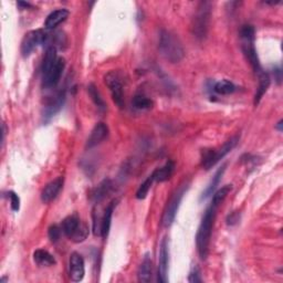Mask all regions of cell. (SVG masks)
<instances>
[{"instance_id": "9c48e42d", "label": "cell", "mask_w": 283, "mask_h": 283, "mask_svg": "<svg viewBox=\"0 0 283 283\" xmlns=\"http://www.w3.org/2000/svg\"><path fill=\"white\" fill-rule=\"evenodd\" d=\"M66 68V60L63 58H58L54 66L50 69V71L42 77V83L45 89H52L60 82L62 73Z\"/></svg>"}, {"instance_id": "4dcf8cb0", "label": "cell", "mask_w": 283, "mask_h": 283, "mask_svg": "<svg viewBox=\"0 0 283 283\" xmlns=\"http://www.w3.org/2000/svg\"><path fill=\"white\" fill-rule=\"evenodd\" d=\"M188 281L190 283H197L201 282V276H200V270L197 265H194L193 269L190 270V273L188 276Z\"/></svg>"}, {"instance_id": "5b68a950", "label": "cell", "mask_w": 283, "mask_h": 283, "mask_svg": "<svg viewBox=\"0 0 283 283\" xmlns=\"http://www.w3.org/2000/svg\"><path fill=\"white\" fill-rule=\"evenodd\" d=\"M210 17H211L210 3H207V2L200 3L197 8V13H196L194 17L193 26H192V30L195 38H197L198 40H203L206 38L208 29H209Z\"/></svg>"}, {"instance_id": "7c38bea8", "label": "cell", "mask_w": 283, "mask_h": 283, "mask_svg": "<svg viewBox=\"0 0 283 283\" xmlns=\"http://www.w3.org/2000/svg\"><path fill=\"white\" fill-rule=\"evenodd\" d=\"M65 102H66V91L63 90L58 92V93L48 102L47 105H45L43 111V119L45 121H49L50 119L53 118L54 115L63 107Z\"/></svg>"}, {"instance_id": "2e32d148", "label": "cell", "mask_w": 283, "mask_h": 283, "mask_svg": "<svg viewBox=\"0 0 283 283\" xmlns=\"http://www.w3.org/2000/svg\"><path fill=\"white\" fill-rule=\"evenodd\" d=\"M69 17V11L67 9H58L52 11V13L47 17V19L44 21V27L48 30H52L55 27L62 24L63 21H66Z\"/></svg>"}, {"instance_id": "8fae6325", "label": "cell", "mask_w": 283, "mask_h": 283, "mask_svg": "<svg viewBox=\"0 0 283 283\" xmlns=\"http://www.w3.org/2000/svg\"><path fill=\"white\" fill-rule=\"evenodd\" d=\"M85 274L84 260L78 252H72L70 256V278L74 282L82 281Z\"/></svg>"}, {"instance_id": "603a6c76", "label": "cell", "mask_w": 283, "mask_h": 283, "mask_svg": "<svg viewBox=\"0 0 283 283\" xmlns=\"http://www.w3.org/2000/svg\"><path fill=\"white\" fill-rule=\"evenodd\" d=\"M56 60H58L56 48H54V47L47 48V51H45V54H44L43 61H42V67H41L42 77L45 76V74L50 71V69L54 66Z\"/></svg>"}, {"instance_id": "ffe728a7", "label": "cell", "mask_w": 283, "mask_h": 283, "mask_svg": "<svg viewBox=\"0 0 283 283\" xmlns=\"http://www.w3.org/2000/svg\"><path fill=\"white\" fill-rule=\"evenodd\" d=\"M258 76V80H259V85H258V89H257V93L255 95V105H258L261 101L262 96L265 94V92L268 91L269 86H270V77L269 74L265 72V71H261L260 73L257 74Z\"/></svg>"}, {"instance_id": "f1b7e54d", "label": "cell", "mask_w": 283, "mask_h": 283, "mask_svg": "<svg viewBox=\"0 0 283 283\" xmlns=\"http://www.w3.org/2000/svg\"><path fill=\"white\" fill-rule=\"evenodd\" d=\"M61 232H62V229L59 226H56V224H52L48 230V236H49L50 241L53 242V244H55L56 241H59L60 237H61Z\"/></svg>"}, {"instance_id": "30bf717a", "label": "cell", "mask_w": 283, "mask_h": 283, "mask_svg": "<svg viewBox=\"0 0 283 283\" xmlns=\"http://www.w3.org/2000/svg\"><path fill=\"white\" fill-rule=\"evenodd\" d=\"M168 262H169V249H168V240L164 238L161 240L160 249H159V261H158V278L157 280L161 283H166L168 281Z\"/></svg>"}, {"instance_id": "d4e9b609", "label": "cell", "mask_w": 283, "mask_h": 283, "mask_svg": "<svg viewBox=\"0 0 283 283\" xmlns=\"http://www.w3.org/2000/svg\"><path fill=\"white\" fill-rule=\"evenodd\" d=\"M88 92H89V95L91 96L92 101L94 102L96 107L99 108V111H100V112H104V111H105V109H106V104H105V102H104V100L101 97L100 92L97 91L96 86H95L93 83L89 84V86H88Z\"/></svg>"}, {"instance_id": "277c9868", "label": "cell", "mask_w": 283, "mask_h": 283, "mask_svg": "<svg viewBox=\"0 0 283 283\" xmlns=\"http://www.w3.org/2000/svg\"><path fill=\"white\" fill-rule=\"evenodd\" d=\"M62 233L65 234L69 239L72 240L73 242H82L84 241L89 236V227L85 223L81 222L80 218L78 215H71L67 217L65 220L62 221L61 224Z\"/></svg>"}, {"instance_id": "cb8c5ba5", "label": "cell", "mask_w": 283, "mask_h": 283, "mask_svg": "<svg viewBox=\"0 0 283 283\" xmlns=\"http://www.w3.org/2000/svg\"><path fill=\"white\" fill-rule=\"evenodd\" d=\"M236 90H237L236 85L228 80H221L213 85V91H215L217 94H221V95L233 94Z\"/></svg>"}, {"instance_id": "9a60e30c", "label": "cell", "mask_w": 283, "mask_h": 283, "mask_svg": "<svg viewBox=\"0 0 283 283\" xmlns=\"http://www.w3.org/2000/svg\"><path fill=\"white\" fill-rule=\"evenodd\" d=\"M113 188V184L111 182V180H106L102 181L97 186H95L93 189L90 192V200L93 201L94 204H99L101 203L102 200H104L106 198V196L111 193V190Z\"/></svg>"}, {"instance_id": "7402d4cb", "label": "cell", "mask_w": 283, "mask_h": 283, "mask_svg": "<svg viewBox=\"0 0 283 283\" xmlns=\"http://www.w3.org/2000/svg\"><path fill=\"white\" fill-rule=\"evenodd\" d=\"M226 167H227V165L224 164L216 172V174H215V176L212 177L210 184L208 185V187L205 189V192L203 193V196H201V199H206V198L209 197V196L213 195V193H215L217 186H218L219 183H220V181H221V177L223 175L224 171H226Z\"/></svg>"}, {"instance_id": "5bb4252c", "label": "cell", "mask_w": 283, "mask_h": 283, "mask_svg": "<svg viewBox=\"0 0 283 283\" xmlns=\"http://www.w3.org/2000/svg\"><path fill=\"white\" fill-rule=\"evenodd\" d=\"M108 135V128L105 123H97L93 130L91 131V134L86 141L85 147L88 149L93 148L101 144Z\"/></svg>"}, {"instance_id": "1f68e13d", "label": "cell", "mask_w": 283, "mask_h": 283, "mask_svg": "<svg viewBox=\"0 0 283 283\" xmlns=\"http://www.w3.org/2000/svg\"><path fill=\"white\" fill-rule=\"evenodd\" d=\"M240 220V213L238 211H234L227 217V224L229 226H235Z\"/></svg>"}, {"instance_id": "e0dca14e", "label": "cell", "mask_w": 283, "mask_h": 283, "mask_svg": "<svg viewBox=\"0 0 283 283\" xmlns=\"http://www.w3.org/2000/svg\"><path fill=\"white\" fill-rule=\"evenodd\" d=\"M118 199L113 200L111 204H109L105 211H104V215L101 218V237L102 238H106L108 233H109V228H111V221H112V216H113V211H114V207L118 205Z\"/></svg>"}, {"instance_id": "8992f818", "label": "cell", "mask_w": 283, "mask_h": 283, "mask_svg": "<svg viewBox=\"0 0 283 283\" xmlns=\"http://www.w3.org/2000/svg\"><path fill=\"white\" fill-rule=\"evenodd\" d=\"M238 141L239 136H235L224 143L219 149H205L203 152V158H201V166H203L206 171H209L210 168H212L219 160L222 159L224 156L233 151Z\"/></svg>"}, {"instance_id": "83f0119b", "label": "cell", "mask_w": 283, "mask_h": 283, "mask_svg": "<svg viewBox=\"0 0 283 283\" xmlns=\"http://www.w3.org/2000/svg\"><path fill=\"white\" fill-rule=\"evenodd\" d=\"M153 183H154V180H153L152 175L148 176L147 180L144 182L140 187H138L137 192H136V198L137 199H141V200L142 199H145L148 192H149V189H151V187H152Z\"/></svg>"}, {"instance_id": "d6a6232c", "label": "cell", "mask_w": 283, "mask_h": 283, "mask_svg": "<svg viewBox=\"0 0 283 283\" xmlns=\"http://www.w3.org/2000/svg\"><path fill=\"white\" fill-rule=\"evenodd\" d=\"M274 73V77L276 79V81H278V83L280 84L281 83V80H282V71H281V69L278 68V69H275V70L273 71Z\"/></svg>"}, {"instance_id": "4fadbf2b", "label": "cell", "mask_w": 283, "mask_h": 283, "mask_svg": "<svg viewBox=\"0 0 283 283\" xmlns=\"http://www.w3.org/2000/svg\"><path fill=\"white\" fill-rule=\"evenodd\" d=\"M63 184H65V178L58 177L55 180L45 185V187L42 189V193H41L42 203L49 204L52 200H54L56 198V196L61 192Z\"/></svg>"}, {"instance_id": "44dd1931", "label": "cell", "mask_w": 283, "mask_h": 283, "mask_svg": "<svg viewBox=\"0 0 283 283\" xmlns=\"http://www.w3.org/2000/svg\"><path fill=\"white\" fill-rule=\"evenodd\" d=\"M33 260L34 262L41 265V267H51V265H54L56 263L54 257L50 252L43 249H38L34 251Z\"/></svg>"}, {"instance_id": "d6986e66", "label": "cell", "mask_w": 283, "mask_h": 283, "mask_svg": "<svg viewBox=\"0 0 283 283\" xmlns=\"http://www.w3.org/2000/svg\"><path fill=\"white\" fill-rule=\"evenodd\" d=\"M152 274H153V263L152 259L149 255H146L144 257L143 261L138 269V281L140 282H151L152 280Z\"/></svg>"}, {"instance_id": "ac0fdd59", "label": "cell", "mask_w": 283, "mask_h": 283, "mask_svg": "<svg viewBox=\"0 0 283 283\" xmlns=\"http://www.w3.org/2000/svg\"><path fill=\"white\" fill-rule=\"evenodd\" d=\"M174 169H175L174 161L168 160L163 167H160V168H157L153 172L152 177H153L154 182L163 183V182L168 181L172 177L173 173H174Z\"/></svg>"}, {"instance_id": "e575fe53", "label": "cell", "mask_w": 283, "mask_h": 283, "mask_svg": "<svg viewBox=\"0 0 283 283\" xmlns=\"http://www.w3.org/2000/svg\"><path fill=\"white\" fill-rule=\"evenodd\" d=\"M282 123H283V121L280 120V121H279V123L275 125V129L278 130L279 132H282V130H283V124H282Z\"/></svg>"}, {"instance_id": "52a82bcc", "label": "cell", "mask_w": 283, "mask_h": 283, "mask_svg": "<svg viewBox=\"0 0 283 283\" xmlns=\"http://www.w3.org/2000/svg\"><path fill=\"white\" fill-rule=\"evenodd\" d=\"M187 188H188V185H183L180 188H178L175 194L172 196V198L169 199L168 204H167L166 208H165V211H164V215H163V226L164 227H169L171 224L174 222L175 220V217H176V213L178 208L181 206L182 200L184 198L185 194L187 192Z\"/></svg>"}, {"instance_id": "4316f807", "label": "cell", "mask_w": 283, "mask_h": 283, "mask_svg": "<svg viewBox=\"0 0 283 283\" xmlns=\"http://www.w3.org/2000/svg\"><path fill=\"white\" fill-rule=\"evenodd\" d=\"M133 105L137 109H148L153 106V101L146 95L138 93L133 97Z\"/></svg>"}, {"instance_id": "ba28073f", "label": "cell", "mask_w": 283, "mask_h": 283, "mask_svg": "<svg viewBox=\"0 0 283 283\" xmlns=\"http://www.w3.org/2000/svg\"><path fill=\"white\" fill-rule=\"evenodd\" d=\"M104 82L107 85V88L111 92L112 99L117 105L122 108L124 106V91H123V83L119 77L118 72L109 71L104 76Z\"/></svg>"}, {"instance_id": "f546056e", "label": "cell", "mask_w": 283, "mask_h": 283, "mask_svg": "<svg viewBox=\"0 0 283 283\" xmlns=\"http://www.w3.org/2000/svg\"><path fill=\"white\" fill-rule=\"evenodd\" d=\"M8 197L10 198V206L14 211H19L20 209V198L15 192H8Z\"/></svg>"}, {"instance_id": "836d02e7", "label": "cell", "mask_w": 283, "mask_h": 283, "mask_svg": "<svg viewBox=\"0 0 283 283\" xmlns=\"http://www.w3.org/2000/svg\"><path fill=\"white\" fill-rule=\"evenodd\" d=\"M18 6H20V7L22 8H31L32 6L30 4H28V3H24V2H19L18 4H17Z\"/></svg>"}, {"instance_id": "6da1fadb", "label": "cell", "mask_w": 283, "mask_h": 283, "mask_svg": "<svg viewBox=\"0 0 283 283\" xmlns=\"http://www.w3.org/2000/svg\"><path fill=\"white\" fill-rule=\"evenodd\" d=\"M216 210L217 207L212 204L207 208L205 215L201 219L197 235H196V245H197V251L201 260H206L208 253H209V245L212 227L215 223Z\"/></svg>"}, {"instance_id": "484cf974", "label": "cell", "mask_w": 283, "mask_h": 283, "mask_svg": "<svg viewBox=\"0 0 283 283\" xmlns=\"http://www.w3.org/2000/svg\"><path fill=\"white\" fill-rule=\"evenodd\" d=\"M232 189H233V185H224L223 187H221L220 189H218L217 192L213 194V197H212V201H211V204L213 206H216L218 207L219 205H220L222 201L226 199V197L228 196V194L232 192Z\"/></svg>"}, {"instance_id": "3957f363", "label": "cell", "mask_w": 283, "mask_h": 283, "mask_svg": "<svg viewBox=\"0 0 283 283\" xmlns=\"http://www.w3.org/2000/svg\"><path fill=\"white\" fill-rule=\"evenodd\" d=\"M51 42V33L43 29H38V30L29 31L25 34L24 39L21 42V54L22 56L28 58L32 53L34 49H37L39 45L42 47H50Z\"/></svg>"}, {"instance_id": "7a4b0ae2", "label": "cell", "mask_w": 283, "mask_h": 283, "mask_svg": "<svg viewBox=\"0 0 283 283\" xmlns=\"http://www.w3.org/2000/svg\"><path fill=\"white\" fill-rule=\"evenodd\" d=\"M159 51L165 59L172 63H178L182 61L185 55V51L180 39L175 33L168 30L160 31Z\"/></svg>"}]
</instances>
